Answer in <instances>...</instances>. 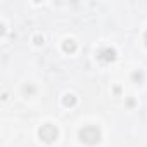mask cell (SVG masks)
Returning <instances> with one entry per match:
<instances>
[{
    "label": "cell",
    "instance_id": "4",
    "mask_svg": "<svg viewBox=\"0 0 147 147\" xmlns=\"http://www.w3.org/2000/svg\"><path fill=\"white\" fill-rule=\"evenodd\" d=\"M62 50L66 52V54H73V52H75L76 50V42L75 40H64L62 42Z\"/></svg>",
    "mask_w": 147,
    "mask_h": 147
},
{
    "label": "cell",
    "instance_id": "1",
    "mask_svg": "<svg viewBox=\"0 0 147 147\" xmlns=\"http://www.w3.org/2000/svg\"><path fill=\"white\" fill-rule=\"evenodd\" d=\"M78 137H80V140H82L83 144H87V145H95V144L100 142V130H99L97 126H85V128L80 130Z\"/></svg>",
    "mask_w": 147,
    "mask_h": 147
},
{
    "label": "cell",
    "instance_id": "8",
    "mask_svg": "<svg viewBox=\"0 0 147 147\" xmlns=\"http://www.w3.org/2000/svg\"><path fill=\"white\" fill-rule=\"evenodd\" d=\"M23 92H24V94H33V92H35V88H33V87H24V88H23Z\"/></svg>",
    "mask_w": 147,
    "mask_h": 147
},
{
    "label": "cell",
    "instance_id": "3",
    "mask_svg": "<svg viewBox=\"0 0 147 147\" xmlns=\"http://www.w3.org/2000/svg\"><path fill=\"white\" fill-rule=\"evenodd\" d=\"M99 59H102L104 62H113V61L116 59V50H114V49H111V47L102 49V50L99 52Z\"/></svg>",
    "mask_w": 147,
    "mask_h": 147
},
{
    "label": "cell",
    "instance_id": "9",
    "mask_svg": "<svg viewBox=\"0 0 147 147\" xmlns=\"http://www.w3.org/2000/svg\"><path fill=\"white\" fill-rule=\"evenodd\" d=\"M144 42H145V45H147V31H145V35H144Z\"/></svg>",
    "mask_w": 147,
    "mask_h": 147
},
{
    "label": "cell",
    "instance_id": "7",
    "mask_svg": "<svg viewBox=\"0 0 147 147\" xmlns=\"http://www.w3.org/2000/svg\"><path fill=\"white\" fill-rule=\"evenodd\" d=\"M35 43H36V45H43V36L36 35V36H35Z\"/></svg>",
    "mask_w": 147,
    "mask_h": 147
},
{
    "label": "cell",
    "instance_id": "6",
    "mask_svg": "<svg viewBox=\"0 0 147 147\" xmlns=\"http://www.w3.org/2000/svg\"><path fill=\"white\" fill-rule=\"evenodd\" d=\"M131 78H133V82H137V83H140V82L144 80V75H142V73H140V71H135V73H133V75H131Z\"/></svg>",
    "mask_w": 147,
    "mask_h": 147
},
{
    "label": "cell",
    "instance_id": "2",
    "mask_svg": "<svg viewBox=\"0 0 147 147\" xmlns=\"http://www.w3.org/2000/svg\"><path fill=\"white\" fill-rule=\"evenodd\" d=\"M38 137L45 142V144H52V142H55V138L59 137V130L54 126V125H43L40 130H38Z\"/></svg>",
    "mask_w": 147,
    "mask_h": 147
},
{
    "label": "cell",
    "instance_id": "5",
    "mask_svg": "<svg viewBox=\"0 0 147 147\" xmlns=\"http://www.w3.org/2000/svg\"><path fill=\"white\" fill-rule=\"evenodd\" d=\"M62 104H64L66 107H73V106H76V97L73 95V94H67V95H64Z\"/></svg>",
    "mask_w": 147,
    "mask_h": 147
}]
</instances>
